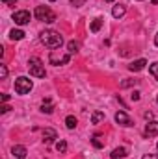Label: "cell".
I'll list each match as a JSON object with an SVG mask.
<instances>
[{
    "label": "cell",
    "mask_w": 158,
    "mask_h": 159,
    "mask_svg": "<svg viewBox=\"0 0 158 159\" xmlns=\"http://www.w3.org/2000/svg\"><path fill=\"white\" fill-rule=\"evenodd\" d=\"M101 120H104V113H102V111H95V113L91 115V124H99Z\"/></svg>",
    "instance_id": "2e32d148"
},
{
    "label": "cell",
    "mask_w": 158,
    "mask_h": 159,
    "mask_svg": "<svg viewBox=\"0 0 158 159\" xmlns=\"http://www.w3.org/2000/svg\"><path fill=\"white\" fill-rule=\"evenodd\" d=\"M156 150H158V144H156ZM156 157H158V156H156Z\"/></svg>",
    "instance_id": "d590c367"
},
{
    "label": "cell",
    "mask_w": 158,
    "mask_h": 159,
    "mask_svg": "<svg viewBox=\"0 0 158 159\" xmlns=\"http://www.w3.org/2000/svg\"><path fill=\"white\" fill-rule=\"evenodd\" d=\"M6 76H7V67L6 65H0V78L6 80Z\"/></svg>",
    "instance_id": "603a6c76"
},
{
    "label": "cell",
    "mask_w": 158,
    "mask_h": 159,
    "mask_svg": "<svg viewBox=\"0 0 158 159\" xmlns=\"http://www.w3.org/2000/svg\"><path fill=\"white\" fill-rule=\"evenodd\" d=\"M78 43H77V41H69V43H67V50H69V54H77V52H78Z\"/></svg>",
    "instance_id": "e0dca14e"
},
{
    "label": "cell",
    "mask_w": 158,
    "mask_h": 159,
    "mask_svg": "<svg viewBox=\"0 0 158 159\" xmlns=\"http://www.w3.org/2000/svg\"><path fill=\"white\" fill-rule=\"evenodd\" d=\"M32 87H34L32 80L26 78V76H19L15 80V93L17 94H28L32 91Z\"/></svg>",
    "instance_id": "3957f363"
},
{
    "label": "cell",
    "mask_w": 158,
    "mask_h": 159,
    "mask_svg": "<svg viewBox=\"0 0 158 159\" xmlns=\"http://www.w3.org/2000/svg\"><path fill=\"white\" fill-rule=\"evenodd\" d=\"M143 117H145V119L149 120V119H153V113H151V111H147V113H145V115H143Z\"/></svg>",
    "instance_id": "f546056e"
},
{
    "label": "cell",
    "mask_w": 158,
    "mask_h": 159,
    "mask_svg": "<svg viewBox=\"0 0 158 159\" xmlns=\"http://www.w3.org/2000/svg\"><path fill=\"white\" fill-rule=\"evenodd\" d=\"M145 135H147V137L158 135V120H151V122L145 126Z\"/></svg>",
    "instance_id": "ba28073f"
},
{
    "label": "cell",
    "mask_w": 158,
    "mask_h": 159,
    "mask_svg": "<svg viewBox=\"0 0 158 159\" xmlns=\"http://www.w3.org/2000/svg\"><path fill=\"white\" fill-rule=\"evenodd\" d=\"M156 104H158V96H156Z\"/></svg>",
    "instance_id": "e575fe53"
},
{
    "label": "cell",
    "mask_w": 158,
    "mask_h": 159,
    "mask_svg": "<svg viewBox=\"0 0 158 159\" xmlns=\"http://www.w3.org/2000/svg\"><path fill=\"white\" fill-rule=\"evenodd\" d=\"M48 2H56V0H48Z\"/></svg>",
    "instance_id": "836d02e7"
},
{
    "label": "cell",
    "mask_w": 158,
    "mask_h": 159,
    "mask_svg": "<svg viewBox=\"0 0 158 159\" xmlns=\"http://www.w3.org/2000/svg\"><path fill=\"white\" fill-rule=\"evenodd\" d=\"M56 150H58L60 154H65V152H67V143H65V141H58Z\"/></svg>",
    "instance_id": "ffe728a7"
},
{
    "label": "cell",
    "mask_w": 158,
    "mask_h": 159,
    "mask_svg": "<svg viewBox=\"0 0 158 159\" xmlns=\"http://www.w3.org/2000/svg\"><path fill=\"white\" fill-rule=\"evenodd\" d=\"M149 72H151V74H153V78L158 81V61H155V63L149 67Z\"/></svg>",
    "instance_id": "44dd1931"
},
{
    "label": "cell",
    "mask_w": 158,
    "mask_h": 159,
    "mask_svg": "<svg viewBox=\"0 0 158 159\" xmlns=\"http://www.w3.org/2000/svg\"><path fill=\"white\" fill-rule=\"evenodd\" d=\"M39 39H41V43H43L47 48H50V50H56V48H60V46L63 44L62 34H60V32H54V30H45V32H41Z\"/></svg>",
    "instance_id": "6da1fadb"
},
{
    "label": "cell",
    "mask_w": 158,
    "mask_h": 159,
    "mask_svg": "<svg viewBox=\"0 0 158 159\" xmlns=\"http://www.w3.org/2000/svg\"><path fill=\"white\" fill-rule=\"evenodd\" d=\"M9 109H11L9 106H0V113H7Z\"/></svg>",
    "instance_id": "484cf974"
},
{
    "label": "cell",
    "mask_w": 158,
    "mask_h": 159,
    "mask_svg": "<svg viewBox=\"0 0 158 159\" xmlns=\"http://www.w3.org/2000/svg\"><path fill=\"white\" fill-rule=\"evenodd\" d=\"M9 100V94H2V102H7Z\"/></svg>",
    "instance_id": "4dcf8cb0"
},
{
    "label": "cell",
    "mask_w": 158,
    "mask_h": 159,
    "mask_svg": "<svg viewBox=\"0 0 158 159\" xmlns=\"http://www.w3.org/2000/svg\"><path fill=\"white\" fill-rule=\"evenodd\" d=\"M82 2H84V0H73L71 4H73V6H77V7H80V4H82Z\"/></svg>",
    "instance_id": "f1b7e54d"
},
{
    "label": "cell",
    "mask_w": 158,
    "mask_h": 159,
    "mask_svg": "<svg viewBox=\"0 0 158 159\" xmlns=\"http://www.w3.org/2000/svg\"><path fill=\"white\" fill-rule=\"evenodd\" d=\"M155 44H156V46H158V34H156V35H155Z\"/></svg>",
    "instance_id": "1f68e13d"
},
{
    "label": "cell",
    "mask_w": 158,
    "mask_h": 159,
    "mask_svg": "<svg viewBox=\"0 0 158 159\" xmlns=\"http://www.w3.org/2000/svg\"><path fill=\"white\" fill-rule=\"evenodd\" d=\"M24 159H26V157H24Z\"/></svg>",
    "instance_id": "8d00e7d4"
},
{
    "label": "cell",
    "mask_w": 158,
    "mask_h": 159,
    "mask_svg": "<svg viewBox=\"0 0 158 159\" xmlns=\"http://www.w3.org/2000/svg\"><path fill=\"white\" fill-rule=\"evenodd\" d=\"M91 143H93V146H95V148H102V141H99V137H93V141H91Z\"/></svg>",
    "instance_id": "cb8c5ba5"
},
{
    "label": "cell",
    "mask_w": 158,
    "mask_h": 159,
    "mask_svg": "<svg viewBox=\"0 0 158 159\" xmlns=\"http://www.w3.org/2000/svg\"><path fill=\"white\" fill-rule=\"evenodd\" d=\"M116 122L121 124V126H125V128L132 126V120H130V117H128L125 111H117V113H116Z\"/></svg>",
    "instance_id": "52a82bcc"
},
{
    "label": "cell",
    "mask_w": 158,
    "mask_h": 159,
    "mask_svg": "<svg viewBox=\"0 0 158 159\" xmlns=\"http://www.w3.org/2000/svg\"><path fill=\"white\" fill-rule=\"evenodd\" d=\"M141 159H158V157H156V156H151V154H145Z\"/></svg>",
    "instance_id": "83f0119b"
},
{
    "label": "cell",
    "mask_w": 158,
    "mask_h": 159,
    "mask_svg": "<svg viewBox=\"0 0 158 159\" xmlns=\"http://www.w3.org/2000/svg\"><path fill=\"white\" fill-rule=\"evenodd\" d=\"M125 156H126V148H123V146L116 148V150L110 154V157L112 159H119V157H125Z\"/></svg>",
    "instance_id": "5bb4252c"
},
{
    "label": "cell",
    "mask_w": 158,
    "mask_h": 159,
    "mask_svg": "<svg viewBox=\"0 0 158 159\" xmlns=\"http://www.w3.org/2000/svg\"><path fill=\"white\" fill-rule=\"evenodd\" d=\"M4 4H9V6H15L17 4V0H2Z\"/></svg>",
    "instance_id": "4316f807"
},
{
    "label": "cell",
    "mask_w": 158,
    "mask_h": 159,
    "mask_svg": "<svg viewBox=\"0 0 158 159\" xmlns=\"http://www.w3.org/2000/svg\"><path fill=\"white\" fill-rule=\"evenodd\" d=\"M69 59H71V54H63V56H56V50H52L50 52V63L52 65H65V63H69Z\"/></svg>",
    "instance_id": "8992f818"
},
{
    "label": "cell",
    "mask_w": 158,
    "mask_h": 159,
    "mask_svg": "<svg viewBox=\"0 0 158 159\" xmlns=\"http://www.w3.org/2000/svg\"><path fill=\"white\" fill-rule=\"evenodd\" d=\"M11 154H13V157H15V159H24V157H26V154H28V150H26L24 146L17 144V146H13Z\"/></svg>",
    "instance_id": "9c48e42d"
},
{
    "label": "cell",
    "mask_w": 158,
    "mask_h": 159,
    "mask_svg": "<svg viewBox=\"0 0 158 159\" xmlns=\"http://www.w3.org/2000/svg\"><path fill=\"white\" fill-rule=\"evenodd\" d=\"M9 39L11 41L24 39V32H22V30H11V32H9Z\"/></svg>",
    "instance_id": "9a60e30c"
},
{
    "label": "cell",
    "mask_w": 158,
    "mask_h": 159,
    "mask_svg": "<svg viewBox=\"0 0 158 159\" xmlns=\"http://www.w3.org/2000/svg\"><path fill=\"white\" fill-rule=\"evenodd\" d=\"M132 85H138V80H123V81H121V87H123V89L132 87Z\"/></svg>",
    "instance_id": "7402d4cb"
},
{
    "label": "cell",
    "mask_w": 158,
    "mask_h": 159,
    "mask_svg": "<svg viewBox=\"0 0 158 159\" xmlns=\"http://www.w3.org/2000/svg\"><path fill=\"white\" fill-rule=\"evenodd\" d=\"M54 139H58V133H56L54 129H50V128L43 129V141H45V143H52Z\"/></svg>",
    "instance_id": "8fae6325"
},
{
    "label": "cell",
    "mask_w": 158,
    "mask_h": 159,
    "mask_svg": "<svg viewBox=\"0 0 158 159\" xmlns=\"http://www.w3.org/2000/svg\"><path fill=\"white\" fill-rule=\"evenodd\" d=\"M130 98H132L134 102H138V100H140V91H134V93L130 94Z\"/></svg>",
    "instance_id": "d4e9b609"
},
{
    "label": "cell",
    "mask_w": 158,
    "mask_h": 159,
    "mask_svg": "<svg viewBox=\"0 0 158 159\" xmlns=\"http://www.w3.org/2000/svg\"><path fill=\"white\" fill-rule=\"evenodd\" d=\"M125 13H126V7H125L123 4H119V6H114V9H112V15H114V19H121Z\"/></svg>",
    "instance_id": "7c38bea8"
},
{
    "label": "cell",
    "mask_w": 158,
    "mask_h": 159,
    "mask_svg": "<svg viewBox=\"0 0 158 159\" xmlns=\"http://www.w3.org/2000/svg\"><path fill=\"white\" fill-rule=\"evenodd\" d=\"M145 65H147V61H145V59H136V61H132V63L128 65V69H130L132 72H140V70H143V69H145Z\"/></svg>",
    "instance_id": "30bf717a"
},
{
    "label": "cell",
    "mask_w": 158,
    "mask_h": 159,
    "mask_svg": "<svg viewBox=\"0 0 158 159\" xmlns=\"http://www.w3.org/2000/svg\"><path fill=\"white\" fill-rule=\"evenodd\" d=\"M77 124H78V122H77V119H75V117H71V115L65 119V126H67L69 129H75V128H77Z\"/></svg>",
    "instance_id": "ac0fdd59"
},
{
    "label": "cell",
    "mask_w": 158,
    "mask_h": 159,
    "mask_svg": "<svg viewBox=\"0 0 158 159\" xmlns=\"http://www.w3.org/2000/svg\"><path fill=\"white\" fill-rule=\"evenodd\" d=\"M104 2H114V0H104Z\"/></svg>",
    "instance_id": "d6a6232c"
},
{
    "label": "cell",
    "mask_w": 158,
    "mask_h": 159,
    "mask_svg": "<svg viewBox=\"0 0 158 159\" xmlns=\"http://www.w3.org/2000/svg\"><path fill=\"white\" fill-rule=\"evenodd\" d=\"M30 19H32V15H30V11H26V9H21V11H15V13H13V20H15V24H19V26L28 24Z\"/></svg>",
    "instance_id": "5b68a950"
},
{
    "label": "cell",
    "mask_w": 158,
    "mask_h": 159,
    "mask_svg": "<svg viewBox=\"0 0 158 159\" xmlns=\"http://www.w3.org/2000/svg\"><path fill=\"white\" fill-rule=\"evenodd\" d=\"M28 69H30V74L34 78H45V65H43V61L39 57H30Z\"/></svg>",
    "instance_id": "7a4b0ae2"
},
{
    "label": "cell",
    "mask_w": 158,
    "mask_h": 159,
    "mask_svg": "<svg viewBox=\"0 0 158 159\" xmlns=\"http://www.w3.org/2000/svg\"><path fill=\"white\" fill-rule=\"evenodd\" d=\"M34 15H36V19L41 20V22H54V20H56V15H54L47 6H37L36 11H34Z\"/></svg>",
    "instance_id": "277c9868"
},
{
    "label": "cell",
    "mask_w": 158,
    "mask_h": 159,
    "mask_svg": "<svg viewBox=\"0 0 158 159\" xmlns=\"http://www.w3.org/2000/svg\"><path fill=\"white\" fill-rule=\"evenodd\" d=\"M41 111H43V113H47V115H50V113L54 111V107H52V104L47 100V104H43V106H41Z\"/></svg>",
    "instance_id": "d6986e66"
},
{
    "label": "cell",
    "mask_w": 158,
    "mask_h": 159,
    "mask_svg": "<svg viewBox=\"0 0 158 159\" xmlns=\"http://www.w3.org/2000/svg\"><path fill=\"white\" fill-rule=\"evenodd\" d=\"M102 22H104V20H102L101 17H97V19H93V20H91V24H89V30H91L93 34H97V32L101 30V26H102Z\"/></svg>",
    "instance_id": "4fadbf2b"
}]
</instances>
